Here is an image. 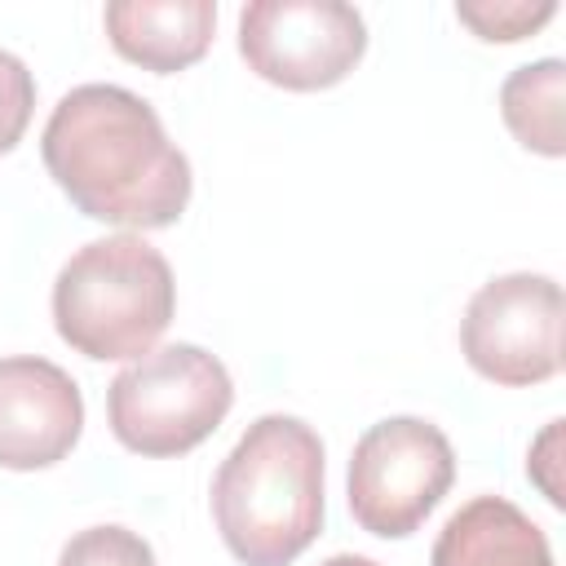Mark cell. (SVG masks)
I'll return each mask as SVG.
<instances>
[{
  "mask_svg": "<svg viewBox=\"0 0 566 566\" xmlns=\"http://www.w3.org/2000/svg\"><path fill=\"white\" fill-rule=\"evenodd\" d=\"M40 155L57 190L106 226L164 230L190 203V159L155 106L119 84L71 88L44 124Z\"/></svg>",
  "mask_w": 566,
  "mask_h": 566,
  "instance_id": "6da1fadb",
  "label": "cell"
},
{
  "mask_svg": "<svg viewBox=\"0 0 566 566\" xmlns=\"http://www.w3.org/2000/svg\"><path fill=\"white\" fill-rule=\"evenodd\" d=\"M212 517L243 566H292L323 531V442L296 416H261L212 478Z\"/></svg>",
  "mask_w": 566,
  "mask_h": 566,
  "instance_id": "7a4b0ae2",
  "label": "cell"
},
{
  "mask_svg": "<svg viewBox=\"0 0 566 566\" xmlns=\"http://www.w3.org/2000/svg\"><path fill=\"white\" fill-rule=\"evenodd\" d=\"M177 310L172 265L142 234H111L84 243L53 283L57 336L93 358H142L164 336Z\"/></svg>",
  "mask_w": 566,
  "mask_h": 566,
  "instance_id": "3957f363",
  "label": "cell"
},
{
  "mask_svg": "<svg viewBox=\"0 0 566 566\" xmlns=\"http://www.w3.org/2000/svg\"><path fill=\"white\" fill-rule=\"evenodd\" d=\"M234 385L217 354L199 345H164L133 358L106 389L111 433L150 460L195 451L230 411Z\"/></svg>",
  "mask_w": 566,
  "mask_h": 566,
  "instance_id": "277c9868",
  "label": "cell"
},
{
  "mask_svg": "<svg viewBox=\"0 0 566 566\" xmlns=\"http://www.w3.org/2000/svg\"><path fill=\"white\" fill-rule=\"evenodd\" d=\"M455 482L447 433L420 416L376 420L349 455V513L367 535L407 539Z\"/></svg>",
  "mask_w": 566,
  "mask_h": 566,
  "instance_id": "5b68a950",
  "label": "cell"
},
{
  "mask_svg": "<svg viewBox=\"0 0 566 566\" xmlns=\"http://www.w3.org/2000/svg\"><path fill=\"white\" fill-rule=\"evenodd\" d=\"M562 287L548 274H500L482 283L460 318L469 367L504 389L544 385L562 371Z\"/></svg>",
  "mask_w": 566,
  "mask_h": 566,
  "instance_id": "8992f818",
  "label": "cell"
},
{
  "mask_svg": "<svg viewBox=\"0 0 566 566\" xmlns=\"http://www.w3.org/2000/svg\"><path fill=\"white\" fill-rule=\"evenodd\" d=\"M239 53L265 84L318 93L367 53V22L340 0H256L239 13Z\"/></svg>",
  "mask_w": 566,
  "mask_h": 566,
  "instance_id": "52a82bcc",
  "label": "cell"
},
{
  "mask_svg": "<svg viewBox=\"0 0 566 566\" xmlns=\"http://www.w3.org/2000/svg\"><path fill=\"white\" fill-rule=\"evenodd\" d=\"M84 429L80 385L49 358H0V469L31 473L71 455Z\"/></svg>",
  "mask_w": 566,
  "mask_h": 566,
  "instance_id": "ba28073f",
  "label": "cell"
},
{
  "mask_svg": "<svg viewBox=\"0 0 566 566\" xmlns=\"http://www.w3.org/2000/svg\"><path fill=\"white\" fill-rule=\"evenodd\" d=\"M217 31L212 0H115L106 4V35L119 57L142 71L172 75L195 66Z\"/></svg>",
  "mask_w": 566,
  "mask_h": 566,
  "instance_id": "9c48e42d",
  "label": "cell"
},
{
  "mask_svg": "<svg viewBox=\"0 0 566 566\" xmlns=\"http://www.w3.org/2000/svg\"><path fill=\"white\" fill-rule=\"evenodd\" d=\"M429 566H553L544 531L504 495L460 504L433 539Z\"/></svg>",
  "mask_w": 566,
  "mask_h": 566,
  "instance_id": "30bf717a",
  "label": "cell"
},
{
  "mask_svg": "<svg viewBox=\"0 0 566 566\" xmlns=\"http://www.w3.org/2000/svg\"><path fill=\"white\" fill-rule=\"evenodd\" d=\"M562 102H566V66L557 57L517 66L500 88V115H504L509 133L526 150L548 155V159H557L566 150Z\"/></svg>",
  "mask_w": 566,
  "mask_h": 566,
  "instance_id": "8fae6325",
  "label": "cell"
},
{
  "mask_svg": "<svg viewBox=\"0 0 566 566\" xmlns=\"http://www.w3.org/2000/svg\"><path fill=\"white\" fill-rule=\"evenodd\" d=\"M557 13L553 0H460L455 18L478 35V40H526L531 31H539L548 18Z\"/></svg>",
  "mask_w": 566,
  "mask_h": 566,
  "instance_id": "7c38bea8",
  "label": "cell"
},
{
  "mask_svg": "<svg viewBox=\"0 0 566 566\" xmlns=\"http://www.w3.org/2000/svg\"><path fill=\"white\" fill-rule=\"evenodd\" d=\"M57 566H155V548L128 526H88L62 544Z\"/></svg>",
  "mask_w": 566,
  "mask_h": 566,
  "instance_id": "4fadbf2b",
  "label": "cell"
},
{
  "mask_svg": "<svg viewBox=\"0 0 566 566\" xmlns=\"http://www.w3.org/2000/svg\"><path fill=\"white\" fill-rule=\"evenodd\" d=\"M35 111V80L27 71V62L9 49H0V155H9Z\"/></svg>",
  "mask_w": 566,
  "mask_h": 566,
  "instance_id": "5bb4252c",
  "label": "cell"
},
{
  "mask_svg": "<svg viewBox=\"0 0 566 566\" xmlns=\"http://www.w3.org/2000/svg\"><path fill=\"white\" fill-rule=\"evenodd\" d=\"M318 566H376V562L363 557V553H336V557H327V562H318Z\"/></svg>",
  "mask_w": 566,
  "mask_h": 566,
  "instance_id": "9a60e30c",
  "label": "cell"
}]
</instances>
